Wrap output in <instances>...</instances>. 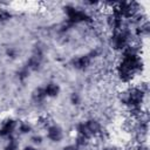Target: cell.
<instances>
[{
  "instance_id": "15",
  "label": "cell",
  "mask_w": 150,
  "mask_h": 150,
  "mask_svg": "<svg viewBox=\"0 0 150 150\" xmlns=\"http://www.w3.org/2000/svg\"><path fill=\"white\" fill-rule=\"evenodd\" d=\"M18 130H19L20 134L26 135V134H29V132L32 131V125H30L28 122L22 121V122L19 123V125H18Z\"/></svg>"
},
{
  "instance_id": "18",
  "label": "cell",
  "mask_w": 150,
  "mask_h": 150,
  "mask_svg": "<svg viewBox=\"0 0 150 150\" xmlns=\"http://www.w3.org/2000/svg\"><path fill=\"white\" fill-rule=\"evenodd\" d=\"M88 142H89V138H88V137H86V136H82V135H79V134H77V136H76V138H75V145H76L77 148L87 145V143H88Z\"/></svg>"
},
{
  "instance_id": "10",
  "label": "cell",
  "mask_w": 150,
  "mask_h": 150,
  "mask_svg": "<svg viewBox=\"0 0 150 150\" xmlns=\"http://www.w3.org/2000/svg\"><path fill=\"white\" fill-rule=\"evenodd\" d=\"M43 89H45V93H46V96L47 97H52V98H54V97H57L59 96V94H60V86L57 84V83H55V82H49V83H47L45 87H43Z\"/></svg>"
},
{
  "instance_id": "4",
  "label": "cell",
  "mask_w": 150,
  "mask_h": 150,
  "mask_svg": "<svg viewBox=\"0 0 150 150\" xmlns=\"http://www.w3.org/2000/svg\"><path fill=\"white\" fill-rule=\"evenodd\" d=\"M91 57L89 54H86V55H80V56H75L70 60V64L73 68L77 69V70H86L90 63H91Z\"/></svg>"
},
{
  "instance_id": "7",
  "label": "cell",
  "mask_w": 150,
  "mask_h": 150,
  "mask_svg": "<svg viewBox=\"0 0 150 150\" xmlns=\"http://www.w3.org/2000/svg\"><path fill=\"white\" fill-rule=\"evenodd\" d=\"M47 137L52 142H61L63 138V130L57 124H52L47 128Z\"/></svg>"
},
{
  "instance_id": "12",
  "label": "cell",
  "mask_w": 150,
  "mask_h": 150,
  "mask_svg": "<svg viewBox=\"0 0 150 150\" xmlns=\"http://www.w3.org/2000/svg\"><path fill=\"white\" fill-rule=\"evenodd\" d=\"M150 33V25L148 21H144L142 23L138 25V27L136 28V34L138 36H148Z\"/></svg>"
},
{
  "instance_id": "6",
  "label": "cell",
  "mask_w": 150,
  "mask_h": 150,
  "mask_svg": "<svg viewBox=\"0 0 150 150\" xmlns=\"http://www.w3.org/2000/svg\"><path fill=\"white\" fill-rule=\"evenodd\" d=\"M16 127H18V123H16L15 120H13V118H6L2 122V124H1L0 136L1 137H6V138H8L9 136H13V132L16 129Z\"/></svg>"
},
{
  "instance_id": "11",
  "label": "cell",
  "mask_w": 150,
  "mask_h": 150,
  "mask_svg": "<svg viewBox=\"0 0 150 150\" xmlns=\"http://www.w3.org/2000/svg\"><path fill=\"white\" fill-rule=\"evenodd\" d=\"M46 97L47 96H46V93H45L43 87H38V88H35L32 91V100H33L34 103H38V104L39 103H42Z\"/></svg>"
},
{
  "instance_id": "5",
  "label": "cell",
  "mask_w": 150,
  "mask_h": 150,
  "mask_svg": "<svg viewBox=\"0 0 150 150\" xmlns=\"http://www.w3.org/2000/svg\"><path fill=\"white\" fill-rule=\"evenodd\" d=\"M107 25L109 26V28L112 29V32H118L124 29V19H122L120 15L115 14V13H110L107 16Z\"/></svg>"
},
{
  "instance_id": "16",
  "label": "cell",
  "mask_w": 150,
  "mask_h": 150,
  "mask_svg": "<svg viewBox=\"0 0 150 150\" xmlns=\"http://www.w3.org/2000/svg\"><path fill=\"white\" fill-rule=\"evenodd\" d=\"M12 19V13L6 8H0V22H7Z\"/></svg>"
},
{
  "instance_id": "14",
  "label": "cell",
  "mask_w": 150,
  "mask_h": 150,
  "mask_svg": "<svg viewBox=\"0 0 150 150\" xmlns=\"http://www.w3.org/2000/svg\"><path fill=\"white\" fill-rule=\"evenodd\" d=\"M5 150H19V143L14 136H9Z\"/></svg>"
},
{
  "instance_id": "9",
  "label": "cell",
  "mask_w": 150,
  "mask_h": 150,
  "mask_svg": "<svg viewBox=\"0 0 150 150\" xmlns=\"http://www.w3.org/2000/svg\"><path fill=\"white\" fill-rule=\"evenodd\" d=\"M42 57H39V56H35V55H30V57L27 60V63H26V67L32 70V71H38L41 69V64H42Z\"/></svg>"
},
{
  "instance_id": "20",
  "label": "cell",
  "mask_w": 150,
  "mask_h": 150,
  "mask_svg": "<svg viewBox=\"0 0 150 150\" xmlns=\"http://www.w3.org/2000/svg\"><path fill=\"white\" fill-rule=\"evenodd\" d=\"M73 26H74V23H73V22H70L69 20H67V19H66V20H64V21L61 23V26H60V30H61L62 33H66V32H67L68 29H70Z\"/></svg>"
},
{
  "instance_id": "23",
  "label": "cell",
  "mask_w": 150,
  "mask_h": 150,
  "mask_svg": "<svg viewBox=\"0 0 150 150\" xmlns=\"http://www.w3.org/2000/svg\"><path fill=\"white\" fill-rule=\"evenodd\" d=\"M63 150H79V148L76 145H67L63 148Z\"/></svg>"
},
{
  "instance_id": "21",
  "label": "cell",
  "mask_w": 150,
  "mask_h": 150,
  "mask_svg": "<svg viewBox=\"0 0 150 150\" xmlns=\"http://www.w3.org/2000/svg\"><path fill=\"white\" fill-rule=\"evenodd\" d=\"M6 56L9 59H15L18 56V50L14 47H7L6 48Z\"/></svg>"
},
{
  "instance_id": "8",
  "label": "cell",
  "mask_w": 150,
  "mask_h": 150,
  "mask_svg": "<svg viewBox=\"0 0 150 150\" xmlns=\"http://www.w3.org/2000/svg\"><path fill=\"white\" fill-rule=\"evenodd\" d=\"M84 123H86V127H87V129H88V131H89L91 137L98 136V134L102 131V127H101V124H100V122L97 120L89 118Z\"/></svg>"
},
{
  "instance_id": "19",
  "label": "cell",
  "mask_w": 150,
  "mask_h": 150,
  "mask_svg": "<svg viewBox=\"0 0 150 150\" xmlns=\"http://www.w3.org/2000/svg\"><path fill=\"white\" fill-rule=\"evenodd\" d=\"M69 100H70V103H71L73 105H79V104L81 103V95H80L79 93H76V91H73V93L70 94Z\"/></svg>"
},
{
  "instance_id": "17",
  "label": "cell",
  "mask_w": 150,
  "mask_h": 150,
  "mask_svg": "<svg viewBox=\"0 0 150 150\" xmlns=\"http://www.w3.org/2000/svg\"><path fill=\"white\" fill-rule=\"evenodd\" d=\"M36 123H38L39 127L46 128V129H47L49 125H52L50 120H49V117H47V116H40V117L38 118V121H36Z\"/></svg>"
},
{
  "instance_id": "13",
  "label": "cell",
  "mask_w": 150,
  "mask_h": 150,
  "mask_svg": "<svg viewBox=\"0 0 150 150\" xmlns=\"http://www.w3.org/2000/svg\"><path fill=\"white\" fill-rule=\"evenodd\" d=\"M29 71H30V70H29L26 66L21 67V68L16 71V77H18V80H19L20 82H25V80L28 79V76H29Z\"/></svg>"
},
{
  "instance_id": "22",
  "label": "cell",
  "mask_w": 150,
  "mask_h": 150,
  "mask_svg": "<svg viewBox=\"0 0 150 150\" xmlns=\"http://www.w3.org/2000/svg\"><path fill=\"white\" fill-rule=\"evenodd\" d=\"M30 142H32L33 144H35V145H40V144L42 143V137H41L40 135H33V136L30 137Z\"/></svg>"
},
{
  "instance_id": "2",
  "label": "cell",
  "mask_w": 150,
  "mask_h": 150,
  "mask_svg": "<svg viewBox=\"0 0 150 150\" xmlns=\"http://www.w3.org/2000/svg\"><path fill=\"white\" fill-rule=\"evenodd\" d=\"M63 12L67 16V20H69L70 22L75 23H80V22H91V16L82 8L75 7L73 5H66L63 6Z\"/></svg>"
},
{
  "instance_id": "1",
  "label": "cell",
  "mask_w": 150,
  "mask_h": 150,
  "mask_svg": "<svg viewBox=\"0 0 150 150\" xmlns=\"http://www.w3.org/2000/svg\"><path fill=\"white\" fill-rule=\"evenodd\" d=\"M144 96H145V93L141 89V87H131V88H128L127 90H123L120 94V101L128 108L141 107L144 100Z\"/></svg>"
},
{
  "instance_id": "3",
  "label": "cell",
  "mask_w": 150,
  "mask_h": 150,
  "mask_svg": "<svg viewBox=\"0 0 150 150\" xmlns=\"http://www.w3.org/2000/svg\"><path fill=\"white\" fill-rule=\"evenodd\" d=\"M129 38H130V32L128 28H124L118 32H112V35L109 39V43L111 48L115 50H123L125 46L129 45Z\"/></svg>"
},
{
  "instance_id": "24",
  "label": "cell",
  "mask_w": 150,
  "mask_h": 150,
  "mask_svg": "<svg viewBox=\"0 0 150 150\" xmlns=\"http://www.w3.org/2000/svg\"><path fill=\"white\" fill-rule=\"evenodd\" d=\"M23 150H38V149L34 146H26V148H23Z\"/></svg>"
}]
</instances>
